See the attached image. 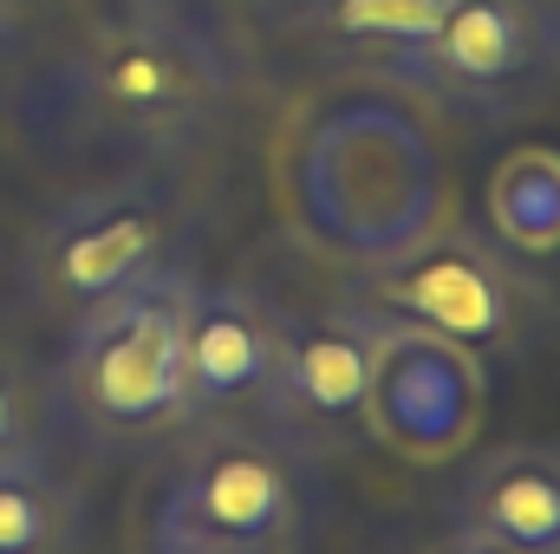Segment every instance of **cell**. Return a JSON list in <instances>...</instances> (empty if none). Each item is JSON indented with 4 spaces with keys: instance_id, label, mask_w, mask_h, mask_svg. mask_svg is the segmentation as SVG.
<instances>
[{
    "instance_id": "1",
    "label": "cell",
    "mask_w": 560,
    "mask_h": 554,
    "mask_svg": "<svg viewBox=\"0 0 560 554\" xmlns=\"http://www.w3.org/2000/svg\"><path fill=\"white\" fill-rule=\"evenodd\" d=\"M235 105V53L183 0H112L52 66L20 85L39 150L176 157Z\"/></svg>"
},
{
    "instance_id": "2",
    "label": "cell",
    "mask_w": 560,
    "mask_h": 554,
    "mask_svg": "<svg viewBox=\"0 0 560 554\" xmlns=\"http://www.w3.org/2000/svg\"><path fill=\"white\" fill-rule=\"evenodd\" d=\"M196 268L176 262L112 300L66 313V339L39 379L46 424L85 457H143L189 437L183 313Z\"/></svg>"
},
{
    "instance_id": "3",
    "label": "cell",
    "mask_w": 560,
    "mask_h": 554,
    "mask_svg": "<svg viewBox=\"0 0 560 554\" xmlns=\"http://www.w3.org/2000/svg\"><path fill=\"white\" fill-rule=\"evenodd\" d=\"M287 183L300 229L352 268L411 249L443 216V163L423 118L378 92L319 105L293 138Z\"/></svg>"
},
{
    "instance_id": "4",
    "label": "cell",
    "mask_w": 560,
    "mask_h": 554,
    "mask_svg": "<svg viewBox=\"0 0 560 554\" xmlns=\"http://www.w3.org/2000/svg\"><path fill=\"white\" fill-rule=\"evenodd\" d=\"M300 476L255 424L189 430L156 483L143 554H293L306 542Z\"/></svg>"
},
{
    "instance_id": "5",
    "label": "cell",
    "mask_w": 560,
    "mask_h": 554,
    "mask_svg": "<svg viewBox=\"0 0 560 554\" xmlns=\"http://www.w3.org/2000/svg\"><path fill=\"white\" fill-rule=\"evenodd\" d=\"M346 300L430 326L482 359L509 353L522 339V326L535 320V287L522 275V255H509L482 229H443V222L418 235L411 249L352 268Z\"/></svg>"
},
{
    "instance_id": "6",
    "label": "cell",
    "mask_w": 560,
    "mask_h": 554,
    "mask_svg": "<svg viewBox=\"0 0 560 554\" xmlns=\"http://www.w3.org/2000/svg\"><path fill=\"white\" fill-rule=\"evenodd\" d=\"M392 72L463 118H522L560 85V0H450Z\"/></svg>"
},
{
    "instance_id": "7",
    "label": "cell",
    "mask_w": 560,
    "mask_h": 554,
    "mask_svg": "<svg viewBox=\"0 0 560 554\" xmlns=\"http://www.w3.org/2000/svg\"><path fill=\"white\" fill-rule=\"evenodd\" d=\"M248 424L300 470H319L372 443V353H365V320L352 300L326 313L280 307L275 366Z\"/></svg>"
},
{
    "instance_id": "8",
    "label": "cell",
    "mask_w": 560,
    "mask_h": 554,
    "mask_svg": "<svg viewBox=\"0 0 560 554\" xmlns=\"http://www.w3.org/2000/svg\"><path fill=\"white\" fill-rule=\"evenodd\" d=\"M183 229V203L156 183V176H112L92 183L79 196H66L52 209V222L33 242V293L52 313H79L92 300H112L138 280L163 275L183 262L176 249Z\"/></svg>"
},
{
    "instance_id": "9",
    "label": "cell",
    "mask_w": 560,
    "mask_h": 554,
    "mask_svg": "<svg viewBox=\"0 0 560 554\" xmlns=\"http://www.w3.org/2000/svg\"><path fill=\"white\" fill-rule=\"evenodd\" d=\"M365 320V353H372V443H392L411 463H443L456 457L489 405V372L482 353L411 326L398 313H372Z\"/></svg>"
},
{
    "instance_id": "10",
    "label": "cell",
    "mask_w": 560,
    "mask_h": 554,
    "mask_svg": "<svg viewBox=\"0 0 560 554\" xmlns=\"http://www.w3.org/2000/svg\"><path fill=\"white\" fill-rule=\"evenodd\" d=\"M280 339V300L242 280H196L183 313V379H189V430L248 424Z\"/></svg>"
},
{
    "instance_id": "11",
    "label": "cell",
    "mask_w": 560,
    "mask_h": 554,
    "mask_svg": "<svg viewBox=\"0 0 560 554\" xmlns=\"http://www.w3.org/2000/svg\"><path fill=\"white\" fill-rule=\"evenodd\" d=\"M450 535L560 554V443H495L450 489Z\"/></svg>"
},
{
    "instance_id": "12",
    "label": "cell",
    "mask_w": 560,
    "mask_h": 554,
    "mask_svg": "<svg viewBox=\"0 0 560 554\" xmlns=\"http://www.w3.org/2000/svg\"><path fill=\"white\" fill-rule=\"evenodd\" d=\"M85 489L59 470V443L0 457V554H85Z\"/></svg>"
},
{
    "instance_id": "13",
    "label": "cell",
    "mask_w": 560,
    "mask_h": 554,
    "mask_svg": "<svg viewBox=\"0 0 560 554\" xmlns=\"http://www.w3.org/2000/svg\"><path fill=\"white\" fill-rule=\"evenodd\" d=\"M489 235L522 255L548 262L560 255V150L555 143H522L495 163L489 176Z\"/></svg>"
},
{
    "instance_id": "14",
    "label": "cell",
    "mask_w": 560,
    "mask_h": 554,
    "mask_svg": "<svg viewBox=\"0 0 560 554\" xmlns=\"http://www.w3.org/2000/svg\"><path fill=\"white\" fill-rule=\"evenodd\" d=\"M443 13H450V0H300V20L313 33H326L339 46L385 53V66L418 53Z\"/></svg>"
},
{
    "instance_id": "15",
    "label": "cell",
    "mask_w": 560,
    "mask_h": 554,
    "mask_svg": "<svg viewBox=\"0 0 560 554\" xmlns=\"http://www.w3.org/2000/svg\"><path fill=\"white\" fill-rule=\"evenodd\" d=\"M26 443H59V437H52V424H46L39 385L0 353V457H7V450H26Z\"/></svg>"
},
{
    "instance_id": "16",
    "label": "cell",
    "mask_w": 560,
    "mask_h": 554,
    "mask_svg": "<svg viewBox=\"0 0 560 554\" xmlns=\"http://www.w3.org/2000/svg\"><path fill=\"white\" fill-rule=\"evenodd\" d=\"M443 554H522V549H502V542H476V535H450Z\"/></svg>"
}]
</instances>
